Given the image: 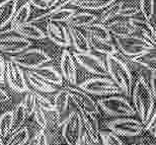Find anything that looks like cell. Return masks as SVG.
I'll list each match as a JSON object with an SVG mask.
<instances>
[{
	"mask_svg": "<svg viewBox=\"0 0 156 145\" xmlns=\"http://www.w3.org/2000/svg\"><path fill=\"white\" fill-rule=\"evenodd\" d=\"M34 118H35V121L37 122V124L42 129H45L47 127V124H48L47 117L45 115L44 110L42 109V107H40L39 105L37 106L35 112H34Z\"/></svg>",
	"mask_w": 156,
	"mask_h": 145,
	"instance_id": "ab89813d",
	"label": "cell"
},
{
	"mask_svg": "<svg viewBox=\"0 0 156 145\" xmlns=\"http://www.w3.org/2000/svg\"><path fill=\"white\" fill-rule=\"evenodd\" d=\"M99 109H101L108 115L122 118V117H133L137 113L135 108L129 103V100L123 96H108V97L99 99L98 100Z\"/></svg>",
	"mask_w": 156,
	"mask_h": 145,
	"instance_id": "3957f363",
	"label": "cell"
},
{
	"mask_svg": "<svg viewBox=\"0 0 156 145\" xmlns=\"http://www.w3.org/2000/svg\"><path fill=\"white\" fill-rule=\"evenodd\" d=\"M36 74H38L40 77H42L44 80L48 81L49 83L53 85L61 86L63 84V76L57 69L53 66H41L33 70Z\"/></svg>",
	"mask_w": 156,
	"mask_h": 145,
	"instance_id": "d6986e66",
	"label": "cell"
},
{
	"mask_svg": "<svg viewBox=\"0 0 156 145\" xmlns=\"http://www.w3.org/2000/svg\"><path fill=\"white\" fill-rule=\"evenodd\" d=\"M132 21L134 27H136L137 34H140V36L143 37L146 41H148L152 46L156 47V36H155V26H153L150 20H145L143 16L140 17H132L129 18Z\"/></svg>",
	"mask_w": 156,
	"mask_h": 145,
	"instance_id": "2e32d148",
	"label": "cell"
},
{
	"mask_svg": "<svg viewBox=\"0 0 156 145\" xmlns=\"http://www.w3.org/2000/svg\"><path fill=\"white\" fill-rule=\"evenodd\" d=\"M132 97L137 115L139 116L140 121L145 125L153 111L156 102L151 92L149 83H147L142 75L137 78L135 86L132 90Z\"/></svg>",
	"mask_w": 156,
	"mask_h": 145,
	"instance_id": "6da1fadb",
	"label": "cell"
},
{
	"mask_svg": "<svg viewBox=\"0 0 156 145\" xmlns=\"http://www.w3.org/2000/svg\"><path fill=\"white\" fill-rule=\"evenodd\" d=\"M105 64L111 79L121 88L122 92L130 96L133 87V76L127 63L117 55H108L105 59Z\"/></svg>",
	"mask_w": 156,
	"mask_h": 145,
	"instance_id": "7a4b0ae2",
	"label": "cell"
},
{
	"mask_svg": "<svg viewBox=\"0 0 156 145\" xmlns=\"http://www.w3.org/2000/svg\"><path fill=\"white\" fill-rule=\"evenodd\" d=\"M101 140L104 145H125L119 135L113 131H101Z\"/></svg>",
	"mask_w": 156,
	"mask_h": 145,
	"instance_id": "8d00e7d4",
	"label": "cell"
},
{
	"mask_svg": "<svg viewBox=\"0 0 156 145\" xmlns=\"http://www.w3.org/2000/svg\"><path fill=\"white\" fill-rule=\"evenodd\" d=\"M0 145H5L4 142H3V137L1 136V134H0Z\"/></svg>",
	"mask_w": 156,
	"mask_h": 145,
	"instance_id": "681fc988",
	"label": "cell"
},
{
	"mask_svg": "<svg viewBox=\"0 0 156 145\" xmlns=\"http://www.w3.org/2000/svg\"><path fill=\"white\" fill-rule=\"evenodd\" d=\"M79 88L89 94L94 96H115L123 93L121 88L114 82L111 78L105 76H98L86 79L79 84Z\"/></svg>",
	"mask_w": 156,
	"mask_h": 145,
	"instance_id": "8992f818",
	"label": "cell"
},
{
	"mask_svg": "<svg viewBox=\"0 0 156 145\" xmlns=\"http://www.w3.org/2000/svg\"><path fill=\"white\" fill-rule=\"evenodd\" d=\"M144 145H156V144H154V143H149V144H144Z\"/></svg>",
	"mask_w": 156,
	"mask_h": 145,
	"instance_id": "816d5d0a",
	"label": "cell"
},
{
	"mask_svg": "<svg viewBox=\"0 0 156 145\" xmlns=\"http://www.w3.org/2000/svg\"><path fill=\"white\" fill-rule=\"evenodd\" d=\"M34 91L36 96V99H37V103L40 107H42V109L44 111H47V112H50V111H53L55 110L54 108V103H52L48 97L44 96V92H41L39 90H36V89H32Z\"/></svg>",
	"mask_w": 156,
	"mask_h": 145,
	"instance_id": "74e56055",
	"label": "cell"
},
{
	"mask_svg": "<svg viewBox=\"0 0 156 145\" xmlns=\"http://www.w3.org/2000/svg\"><path fill=\"white\" fill-rule=\"evenodd\" d=\"M27 83H30V85L32 86L34 89L39 90L41 92H54L57 90V88L55 85L49 83L48 81L44 80L42 77H40L38 74H36L33 70L27 72Z\"/></svg>",
	"mask_w": 156,
	"mask_h": 145,
	"instance_id": "cb8c5ba5",
	"label": "cell"
},
{
	"mask_svg": "<svg viewBox=\"0 0 156 145\" xmlns=\"http://www.w3.org/2000/svg\"><path fill=\"white\" fill-rule=\"evenodd\" d=\"M5 69H6V61H5L4 57L2 56L1 52H0V83L4 82Z\"/></svg>",
	"mask_w": 156,
	"mask_h": 145,
	"instance_id": "ee69618b",
	"label": "cell"
},
{
	"mask_svg": "<svg viewBox=\"0 0 156 145\" xmlns=\"http://www.w3.org/2000/svg\"><path fill=\"white\" fill-rule=\"evenodd\" d=\"M111 131L122 136H138L144 131V124L131 117H122L107 123Z\"/></svg>",
	"mask_w": 156,
	"mask_h": 145,
	"instance_id": "52a82bcc",
	"label": "cell"
},
{
	"mask_svg": "<svg viewBox=\"0 0 156 145\" xmlns=\"http://www.w3.org/2000/svg\"><path fill=\"white\" fill-rule=\"evenodd\" d=\"M131 61L152 72H156V48L132 57Z\"/></svg>",
	"mask_w": 156,
	"mask_h": 145,
	"instance_id": "d4e9b609",
	"label": "cell"
},
{
	"mask_svg": "<svg viewBox=\"0 0 156 145\" xmlns=\"http://www.w3.org/2000/svg\"><path fill=\"white\" fill-rule=\"evenodd\" d=\"M30 14H32V5L30 2L23 3V5H20V7L16 8L12 20L10 21V27L12 29H16L21 24L30 21Z\"/></svg>",
	"mask_w": 156,
	"mask_h": 145,
	"instance_id": "484cf974",
	"label": "cell"
},
{
	"mask_svg": "<svg viewBox=\"0 0 156 145\" xmlns=\"http://www.w3.org/2000/svg\"><path fill=\"white\" fill-rule=\"evenodd\" d=\"M83 133L82 119L79 113L72 112L62 123V135L67 145H77Z\"/></svg>",
	"mask_w": 156,
	"mask_h": 145,
	"instance_id": "ba28073f",
	"label": "cell"
},
{
	"mask_svg": "<svg viewBox=\"0 0 156 145\" xmlns=\"http://www.w3.org/2000/svg\"><path fill=\"white\" fill-rule=\"evenodd\" d=\"M15 34H16V31H15L14 29H12L11 27H6L4 29L0 30V43L5 41L6 39H8V38H10L11 36H13Z\"/></svg>",
	"mask_w": 156,
	"mask_h": 145,
	"instance_id": "7bdbcfd3",
	"label": "cell"
},
{
	"mask_svg": "<svg viewBox=\"0 0 156 145\" xmlns=\"http://www.w3.org/2000/svg\"><path fill=\"white\" fill-rule=\"evenodd\" d=\"M87 37H88L90 46H91V49L93 51L101 53V54H104L105 56L119 54V50L117 48V46L112 42H110V41L98 39V38H93L90 36Z\"/></svg>",
	"mask_w": 156,
	"mask_h": 145,
	"instance_id": "603a6c76",
	"label": "cell"
},
{
	"mask_svg": "<svg viewBox=\"0 0 156 145\" xmlns=\"http://www.w3.org/2000/svg\"><path fill=\"white\" fill-rule=\"evenodd\" d=\"M73 57L81 67L90 72V73L98 75V76H107V75H108L105 62L96 55L92 54L91 52H74Z\"/></svg>",
	"mask_w": 156,
	"mask_h": 145,
	"instance_id": "9c48e42d",
	"label": "cell"
},
{
	"mask_svg": "<svg viewBox=\"0 0 156 145\" xmlns=\"http://www.w3.org/2000/svg\"><path fill=\"white\" fill-rule=\"evenodd\" d=\"M30 139V132L27 127H21L18 130L12 132L5 145H24Z\"/></svg>",
	"mask_w": 156,
	"mask_h": 145,
	"instance_id": "1f68e13d",
	"label": "cell"
},
{
	"mask_svg": "<svg viewBox=\"0 0 156 145\" xmlns=\"http://www.w3.org/2000/svg\"><path fill=\"white\" fill-rule=\"evenodd\" d=\"M124 4L125 3L122 0H117V1L111 3L110 5H108L107 7L101 10V13L98 15V21L101 24H107L108 21L119 17Z\"/></svg>",
	"mask_w": 156,
	"mask_h": 145,
	"instance_id": "4316f807",
	"label": "cell"
},
{
	"mask_svg": "<svg viewBox=\"0 0 156 145\" xmlns=\"http://www.w3.org/2000/svg\"><path fill=\"white\" fill-rule=\"evenodd\" d=\"M93 144L94 143L92 142V140L90 139L89 136L87 135V133L85 131L82 133L79 141H78V143H77V145H93Z\"/></svg>",
	"mask_w": 156,
	"mask_h": 145,
	"instance_id": "bcb514c9",
	"label": "cell"
},
{
	"mask_svg": "<svg viewBox=\"0 0 156 145\" xmlns=\"http://www.w3.org/2000/svg\"><path fill=\"white\" fill-rule=\"evenodd\" d=\"M112 34V36L116 37H128L131 34H137L136 27L129 18H115V20L105 24Z\"/></svg>",
	"mask_w": 156,
	"mask_h": 145,
	"instance_id": "9a60e30c",
	"label": "cell"
},
{
	"mask_svg": "<svg viewBox=\"0 0 156 145\" xmlns=\"http://www.w3.org/2000/svg\"><path fill=\"white\" fill-rule=\"evenodd\" d=\"M58 0H50V2H49V9H51L53 8V6L55 5V3L57 2Z\"/></svg>",
	"mask_w": 156,
	"mask_h": 145,
	"instance_id": "c3c4849f",
	"label": "cell"
},
{
	"mask_svg": "<svg viewBox=\"0 0 156 145\" xmlns=\"http://www.w3.org/2000/svg\"><path fill=\"white\" fill-rule=\"evenodd\" d=\"M10 100V97H9L8 93L6 92L4 89L0 88V103L7 102V100Z\"/></svg>",
	"mask_w": 156,
	"mask_h": 145,
	"instance_id": "7dc6e473",
	"label": "cell"
},
{
	"mask_svg": "<svg viewBox=\"0 0 156 145\" xmlns=\"http://www.w3.org/2000/svg\"><path fill=\"white\" fill-rule=\"evenodd\" d=\"M23 105L24 107V110H26V112H27V117L34 114L37 106H38V103H37L36 96L32 89L27 91V94L24 96V99L23 100Z\"/></svg>",
	"mask_w": 156,
	"mask_h": 145,
	"instance_id": "d590c367",
	"label": "cell"
},
{
	"mask_svg": "<svg viewBox=\"0 0 156 145\" xmlns=\"http://www.w3.org/2000/svg\"><path fill=\"white\" fill-rule=\"evenodd\" d=\"M32 45L33 43L30 40H27L26 38L20 36L18 34H15L0 43V52L14 55L30 48Z\"/></svg>",
	"mask_w": 156,
	"mask_h": 145,
	"instance_id": "4fadbf2b",
	"label": "cell"
},
{
	"mask_svg": "<svg viewBox=\"0 0 156 145\" xmlns=\"http://www.w3.org/2000/svg\"><path fill=\"white\" fill-rule=\"evenodd\" d=\"M149 86H150L151 92L153 94V97L156 102V72H152L150 81H149Z\"/></svg>",
	"mask_w": 156,
	"mask_h": 145,
	"instance_id": "f6af8a7d",
	"label": "cell"
},
{
	"mask_svg": "<svg viewBox=\"0 0 156 145\" xmlns=\"http://www.w3.org/2000/svg\"><path fill=\"white\" fill-rule=\"evenodd\" d=\"M69 94H68L66 88L65 89H61L59 90L56 96L54 97V108L55 111L57 113L58 117L62 116L65 114L68 109V106H69Z\"/></svg>",
	"mask_w": 156,
	"mask_h": 145,
	"instance_id": "4dcf8cb0",
	"label": "cell"
},
{
	"mask_svg": "<svg viewBox=\"0 0 156 145\" xmlns=\"http://www.w3.org/2000/svg\"><path fill=\"white\" fill-rule=\"evenodd\" d=\"M117 0H72L70 4L85 10H102Z\"/></svg>",
	"mask_w": 156,
	"mask_h": 145,
	"instance_id": "83f0119b",
	"label": "cell"
},
{
	"mask_svg": "<svg viewBox=\"0 0 156 145\" xmlns=\"http://www.w3.org/2000/svg\"><path fill=\"white\" fill-rule=\"evenodd\" d=\"M46 34L56 45L68 48L71 46V40L68 27H65L63 23L48 20L46 24Z\"/></svg>",
	"mask_w": 156,
	"mask_h": 145,
	"instance_id": "7c38bea8",
	"label": "cell"
},
{
	"mask_svg": "<svg viewBox=\"0 0 156 145\" xmlns=\"http://www.w3.org/2000/svg\"><path fill=\"white\" fill-rule=\"evenodd\" d=\"M154 129H156V125H155V128H154Z\"/></svg>",
	"mask_w": 156,
	"mask_h": 145,
	"instance_id": "db71d44e",
	"label": "cell"
},
{
	"mask_svg": "<svg viewBox=\"0 0 156 145\" xmlns=\"http://www.w3.org/2000/svg\"><path fill=\"white\" fill-rule=\"evenodd\" d=\"M98 16L94 13L88 11H80V12H75L72 16H71L68 21L66 23V26H71L75 27L80 29V27H85L89 24H91L95 21H98Z\"/></svg>",
	"mask_w": 156,
	"mask_h": 145,
	"instance_id": "7402d4cb",
	"label": "cell"
},
{
	"mask_svg": "<svg viewBox=\"0 0 156 145\" xmlns=\"http://www.w3.org/2000/svg\"><path fill=\"white\" fill-rule=\"evenodd\" d=\"M139 7L140 10H141L142 16L145 20H151L154 15L155 0H140Z\"/></svg>",
	"mask_w": 156,
	"mask_h": 145,
	"instance_id": "e575fe53",
	"label": "cell"
},
{
	"mask_svg": "<svg viewBox=\"0 0 156 145\" xmlns=\"http://www.w3.org/2000/svg\"><path fill=\"white\" fill-rule=\"evenodd\" d=\"M5 77L7 79L8 85L16 92L23 93L30 90L29 84L27 82V77L23 71L21 70V67L11 61L10 59L6 61Z\"/></svg>",
	"mask_w": 156,
	"mask_h": 145,
	"instance_id": "30bf717a",
	"label": "cell"
},
{
	"mask_svg": "<svg viewBox=\"0 0 156 145\" xmlns=\"http://www.w3.org/2000/svg\"><path fill=\"white\" fill-rule=\"evenodd\" d=\"M60 69L64 79L72 85H75L77 83V69L75 59H74L72 53L68 50H64L61 54Z\"/></svg>",
	"mask_w": 156,
	"mask_h": 145,
	"instance_id": "5bb4252c",
	"label": "cell"
},
{
	"mask_svg": "<svg viewBox=\"0 0 156 145\" xmlns=\"http://www.w3.org/2000/svg\"><path fill=\"white\" fill-rule=\"evenodd\" d=\"M76 10L73 8H53L48 9V16H47V21L53 20L58 21V23H65L66 24L68 20L75 13Z\"/></svg>",
	"mask_w": 156,
	"mask_h": 145,
	"instance_id": "f546056e",
	"label": "cell"
},
{
	"mask_svg": "<svg viewBox=\"0 0 156 145\" xmlns=\"http://www.w3.org/2000/svg\"><path fill=\"white\" fill-rule=\"evenodd\" d=\"M18 5V0H3L0 2V30L10 24Z\"/></svg>",
	"mask_w": 156,
	"mask_h": 145,
	"instance_id": "44dd1931",
	"label": "cell"
},
{
	"mask_svg": "<svg viewBox=\"0 0 156 145\" xmlns=\"http://www.w3.org/2000/svg\"><path fill=\"white\" fill-rule=\"evenodd\" d=\"M27 145H49L46 134L44 133V129L40 130L30 140L29 139Z\"/></svg>",
	"mask_w": 156,
	"mask_h": 145,
	"instance_id": "60d3db41",
	"label": "cell"
},
{
	"mask_svg": "<svg viewBox=\"0 0 156 145\" xmlns=\"http://www.w3.org/2000/svg\"><path fill=\"white\" fill-rule=\"evenodd\" d=\"M141 13L140 7L137 5H125L122 7V10L120 12L119 17H123V18H132L135 17L137 15H139Z\"/></svg>",
	"mask_w": 156,
	"mask_h": 145,
	"instance_id": "f35d334b",
	"label": "cell"
},
{
	"mask_svg": "<svg viewBox=\"0 0 156 145\" xmlns=\"http://www.w3.org/2000/svg\"><path fill=\"white\" fill-rule=\"evenodd\" d=\"M115 40H116V45L119 52L130 58L156 48L143 37L138 36L137 34L128 37H116Z\"/></svg>",
	"mask_w": 156,
	"mask_h": 145,
	"instance_id": "277c9868",
	"label": "cell"
},
{
	"mask_svg": "<svg viewBox=\"0 0 156 145\" xmlns=\"http://www.w3.org/2000/svg\"><path fill=\"white\" fill-rule=\"evenodd\" d=\"M30 5L40 9V10H47L49 9L50 0H29Z\"/></svg>",
	"mask_w": 156,
	"mask_h": 145,
	"instance_id": "b9f144b4",
	"label": "cell"
},
{
	"mask_svg": "<svg viewBox=\"0 0 156 145\" xmlns=\"http://www.w3.org/2000/svg\"><path fill=\"white\" fill-rule=\"evenodd\" d=\"M66 90L69 94L70 100L75 103L79 111H83L93 115L99 114V107L98 103L91 99L89 93H87L86 91L82 90L79 87L73 86H67Z\"/></svg>",
	"mask_w": 156,
	"mask_h": 145,
	"instance_id": "8fae6325",
	"label": "cell"
},
{
	"mask_svg": "<svg viewBox=\"0 0 156 145\" xmlns=\"http://www.w3.org/2000/svg\"><path fill=\"white\" fill-rule=\"evenodd\" d=\"M16 34L20 36L26 38L27 40H44L47 38L46 31H44L41 27H37L34 23L27 21V23L21 24L15 29Z\"/></svg>",
	"mask_w": 156,
	"mask_h": 145,
	"instance_id": "ffe728a7",
	"label": "cell"
},
{
	"mask_svg": "<svg viewBox=\"0 0 156 145\" xmlns=\"http://www.w3.org/2000/svg\"><path fill=\"white\" fill-rule=\"evenodd\" d=\"M67 27L71 40V46H73V48L75 49L76 52L86 53L92 51L88 37L85 36L78 27L71 26H67Z\"/></svg>",
	"mask_w": 156,
	"mask_h": 145,
	"instance_id": "ac0fdd59",
	"label": "cell"
},
{
	"mask_svg": "<svg viewBox=\"0 0 156 145\" xmlns=\"http://www.w3.org/2000/svg\"><path fill=\"white\" fill-rule=\"evenodd\" d=\"M27 112L24 110V107L23 103H18L15 107V109L12 111V118H13V124H12V130L11 132H14L23 127V124L27 119Z\"/></svg>",
	"mask_w": 156,
	"mask_h": 145,
	"instance_id": "d6a6232c",
	"label": "cell"
},
{
	"mask_svg": "<svg viewBox=\"0 0 156 145\" xmlns=\"http://www.w3.org/2000/svg\"><path fill=\"white\" fill-rule=\"evenodd\" d=\"M84 31H86L87 36L93 38L110 41V42H112V39H113V36H112V34L110 33L107 26L105 24L99 23V21H95V23L85 27H84Z\"/></svg>",
	"mask_w": 156,
	"mask_h": 145,
	"instance_id": "f1b7e54d",
	"label": "cell"
},
{
	"mask_svg": "<svg viewBox=\"0 0 156 145\" xmlns=\"http://www.w3.org/2000/svg\"><path fill=\"white\" fill-rule=\"evenodd\" d=\"M12 124H13V118H12V112H5L0 117V134L4 138L10 133L12 130Z\"/></svg>",
	"mask_w": 156,
	"mask_h": 145,
	"instance_id": "836d02e7",
	"label": "cell"
},
{
	"mask_svg": "<svg viewBox=\"0 0 156 145\" xmlns=\"http://www.w3.org/2000/svg\"><path fill=\"white\" fill-rule=\"evenodd\" d=\"M155 36H156V24H155Z\"/></svg>",
	"mask_w": 156,
	"mask_h": 145,
	"instance_id": "f5cc1de1",
	"label": "cell"
},
{
	"mask_svg": "<svg viewBox=\"0 0 156 145\" xmlns=\"http://www.w3.org/2000/svg\"><path fill=\"white\" fill-rule=\"evenodd\" d=\"M79 114L82 119L83 127L85 129V132L92 140L93 143H99L101 141V130H99L98 120L96 118V115L89 114L83 111H79Z\"/></svg>",
	"mask_w": 156,
	"mask_h": 145,
	"instance_id": "e0dca14e",
	"label": "cell"
},
{
	"mask_svg": "<svg viewBox=\"0 0 156 145\" xmlns=\"http://www.w3.org/2000/svg\"><path fill=\"white\" fill-rule=\"evenodd\" d=\"M9 59L20 67L30 70H34L52 61L51 56L40 48H29L17 54L10 55Z\"/></svg>",
	"mask_w": 156,
	"mask_h": 145,
	"instance_id": "5b68a950",
	"label": "cell"
},
{
	"mask_svg": "<svg viewBox=\"0 0 156 145\" xmlns=\"http://www.w3.org/2000/svg\"><path fill=\"white\" fill-rule=\"evenodd\" d=\"M151 132H152V134L154 135V137H156V129H154V130H153V131H151Z\"/></svg>",
	"mask_w": 156,
	"mask_h": 145,
	"instance_id": "f907efd6",
	"label": "cell"
}]
</instances>
